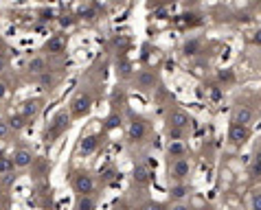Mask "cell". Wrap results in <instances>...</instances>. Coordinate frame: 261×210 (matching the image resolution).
<instances>
[{
	"instance_id": "cell-1",
	"label": "cell",
	"mask_w": 261,
	"mask_h": 210,
	"mask_svg": "<svg viewBox=\"0 0 261 210\" xmlns=\"http://www.w3.org/2000/svg\"><path fill=\"white\" fill-rule=\"evenodd\" d=\"M70 127V112L66 110H60L53 116V121H50V125L46 129V134H44V140L46 142H53V138H57V136H62L66 129Z\"/></svg>"
},
{
	"instance_id": "cell-2",
	"label": "cell",
	"mask_w": 261,
	"mask_h": 210,
	"mask_svg": "<svg viewBox=\"0 0 261 210\" xmlns=\"http://www.w3.org/2000/svg\"><path fill=\"white\" fill-rule=\"evenodd\" d=\"M90 110H92V97H90V92H84V90L77 92L75 99L70 101V116L84 118Z\"/></svg>"
},
{
	"instance_id": "cell-3",
	"label": "cell",
	"mask_w": 261,
	"mask_h": 210,
	"mask_svg": "<svg viewBox=\"0 0 261 210\" xmlns=\"http://www.w3.org/2000/svg\"><path fill=\"white\" fill-rule=\"evenodd\" d=\"M72 191H75L79 197L82 195H92L95 193V177L86 171H79L75 177H72Z\"/></svg>"
},
{
	"instance_id": "cell-4",
	"label": "cell",
	"mask_w": 261,
	"mask_h": 210,
	"mask_svg": "<svg viewBox=\"0 0 261 210\" xmlns=\"http://www.w3.org/2000/svg\"><path fill=\"white\" fill-rule=\"evenodd\" d=\"M191 175V162L187 158H173L169 164V177L173 182H185Z\"/></svg>"
},
{
	"instance_id": "cell-5",
	"label": "cell",
	"mask_w": 261,
	"mask_h": 210,
	"mask_svg": "<svg viewBox=\"0 0 261 210\" xmlns=\"http://www.w3.org/2000/svg\"><path fill=\"white\" fill-rule=\"evenodd\" d=\"M250 138V127L248 125H230L228 127V142L235 144V147H242V144H246Z\"/></svg>"
},
{
	"instance_id": "cell-6",
	"label": "cell",
	"mask_w": 261,
	"mask_h": 210,
	"mask_svg": "<svg viewBox=\"0 0 261 210\" xmlns=\"http://www.w3.org/2000/svg\"><path fill=\"white\" fill-rule=\"evenodd\" d=\"M145 136H147V123L143 118H132L127 125V140L129 142H141Z\"/></svg>"
},
{
	"instance_id": "cell-7",
	"label": "cell",
	"mask_w": 261,
	"mask_h": 210,
	"mask_svg": "<svg viewBox=\"0 0 261 210\" xmlns=\"http://www.w3.org/2000/svg\"><path fill=\"white\" fill-rule=\"evenodd\" d=\"M167 121H169V127H178V129H182V132H187V129L191 127V116L185 110H180V107H173Z\"/></svg>"
},
{
	"instance_id": "cell-8",
	"label": "cell",
	"mask_w": 261,
	"mask_h": 210,
	"mask_svg": "<svg viewBox=\"0 0 261 210\" xmlns=\"http://www.w3.org/2000/svg\"><path fill=\"white\" fill-rule=\"evenodd\" d=\"M99 142H101V134H88V136H84L82 140H79V156H90V154H95L97 147H99Z\"/></svg>"
},
{
	"instance_id": "cell-9",
	"label": "cell",
	"mask_w": 261,
	"mask_h": 210,
	"mask_svg": "<svg viewBox=\"0 0 261 210\" xmlns=\"http://www.w3.org/2000/svg\"><path fill=\"white\" fill-rule=\"evenodd\" d=\"M252 118H255L252 107H248V105H237L235 107V112H233V123L235 125H248L250 127Z\"/></svg>"
},
{
	"instance_id": "cell-10",
	"label": "cell",
	"mask_w": 261,
	"mask_h": 210,
	"mask_svg": "<svg viewBox=\"0 0 261 210\" xmlns=\"http://www.w3.org/2000/svg\"><path fill=\"white\" fill-rule=\"evenodd\" d=\"M66 38L64 35H53V38H48L46 40V44H44V50L50 55H62L64 50H66Z\"/></svg>"
},
{
	"instance_id": "cell-11",
	"label": "cell",
	"mask_w": 261,
	"mask_h": 210,
	"mask_svg": "<svg viewBox=\"0 0 261 210\" xmlns=\"http://www.w3.org/2000/svg\"><path fill=\"white\" fill-rule=\"evenodd\" d=\"M40 107H42L40 99H27V101L20 103V114H22L24 118H33V116L40 114Z\"/></svg>"
},
{
	"instance_id": "cell-12",
	"label": "cell",
	"mask_w": 261,
	"mask_h": 210,
	"mask_svg": "<svg viewBox=\"0 0 261 210\" xmlns=\"http://www.w3.org/2000/svg\"><path fill=\"white\" fill-rule=\"evenodd\" d=\"M136 85L141 90H151L156 85V72L154 70H141L136 75Z\"/></svg>"
},
{
	"instance_id": "cell-13",
	"label": "cell",
	"mask_w": 261,
	"mask_h": 210,
	"mask_svg": "<svg viewBox=\"0 0 261 210\" xmlns=\"http://www.w3.org/2000/svg\"><path fill=\"white\" fill-rule=\"evenodd\" d=\"M151 179H154V175H151L149 166H145V164H136L134 166V182L139 186H147Z\"/></svg>"
},
{
	"instance_id": "cell-14",
	"label": "cell",
	"mask_w": 261,
	"mask_h": 210,
	"mask_svg": "<svg viewBox=\"0 0 261 210\" xmlns=\"http://www.w3.org/2000/svg\"><path fill=\"white\" fill-rule=\"evenodd\" d=\"M13 162H16V169H27L33 164V154L29 149H18L13 154Z\"/></svg>"
},
{
	"instance_id": "cell-15",
	"label": "cell",
	"mask_w": 261,
	"mask_h": 210,
	"mask_svg": "<svg viewBox=\"0 0 261 210\" xmlns=\"http://www.w3.org/2000/svg\"><path fill=\"white\" fill-rule=\"evenodd\" d=\"M46 68H48L46 57L38 55V57H31V59H29V72H33V75H44Z\"/></svg>"
},
{
	"instance_id": "cell-16",
	"label": "cell",
	"mask_w": 261,
	"mask_h": 210,
	"mask_svg": "<svg viewBox=\"0 0 261 210\" xmlns=\"http://www.w3.org/2000/svg\"><path fill=\"white\" fill-rule=\"evenodd\" d=\"M7 127H9L11 132H22V129L27 127V118L22 116V114H11V116L7 118Z\"/></svg>"
},
{
	"instance_id": "cell-17",
	"label": "cell",
	"mask_w": 261,
	"mask_h": 210,
	"mask_svg": "<svg viewBox=\"0 0 261 210\" xmlns=\"http://www.w3.org/2000/svg\"><path fill=\"white\" fill-rule=\"evenodd\" d=\"M187 195H189V186H187L185 182H178V184H173V186L169 188V197H171V199H176V201L185 199Z\"/></svg>"
},
{
	"instance_id": "cell-18",
	"label": "cell",
	"mask_w": 261,
	"mask_h": 210,
	"mask_svg": "<svg viewBox=\"0 0 261 210\" xmlns=\"http://www.w3.org/2000/svg\"><path fill=\"white\" fill-rule=\"evenodd\" d=\"M167 151H169L171 158H185L187 156V147L182 144V140H171L169 147H167Z\"/></svg>"
},
{
	"instance_id": "cell-19",
	"label": "cell",
	"mask_w": 261,
	"mask_h": 210,
	"mask_svg": "<svg viewBox=\"0 0 261 210\" xmlns=\"http://www.w3.org/2000/svg\"><path fill=\"white\" fill-rule=\"evenodd\" d=\"M248 175H250L252 179L261 177V149L255 154V158H252V162H250V166H248Z\"/></svg>"
},
{
	"instance_id": "cell-20",
	"label": "cell",
	"mask_w": 261,
	"mask_h": 210,
	"mask_svg": "<svg viewBox=\"0 0 261 210\" xmlns=\"http://www.w3.org/2000/svg\"><path fill=\"white\" fill-rule=\"evenodd\" d=\"M97 208V201L92 195H82V197L77 199V208L75 210H95Z\"/></svg>"
},
{
	"instance_id": "cell-21",
	"label": "cell",
	"mask_w": 261,
	"mask_h": 210,
	"mask_svg": "<svg viewBox=\"0 0 261 210\" xmlns=\"http://www.w3.org/2000/svg\"><path fill=\"white\" fill-rule=\"evenodd\" d=\"M121 123H123L121 114H119V112H112L110 116L106 118V125H103V129H106V132H112V129H119V127H121Z\"/></svg>"
},
{
	"instance_id": "cell-22",
	"label": "cell",
	"mask_w": 261,
	"mask_h": 210,
	"mask_svg": "<svg viewBox=\"0 0 261 210\" xmlns=\"http://www.w3.org/2000/svg\"><path fill=\"white\" fill-rule=\"evenodd\" d=\"M200 40H187L185 42V46H182V53L187 55V57H193V55H198L200 53Z\"/></svg>"
},
{
	"instance_id": "cell-23",
	"label": "cell",
	"mask_w": 261,
	"mask_h": 210,
	"mask_svg": "<svg viewBox=\"0 0 261 210\" xmlns=\"http://www.w3.org/2000/svg\"><path fill=\"white\" fill-rule=\"evenodd\" d=\"M248 210H261V188H255L248 195Z\"/></svg>"
},
{
	"instance_id": "cell-24",
	"label": "cell",
	"mask_w": 261,
	"mask_h": 210,
	"mask_svg": "<svg viewBox=\"0 0 261 210\" xmlns=\"http://www.w3.org/2000/svg\"><path fill=\"white\" fill-rule=\"evenodd\" d=\"M13 169H16L13 158H7V156L0 158V175H9V173H13Z\"/></svg>"
},
{
	"instance_id": "cell-25",
	"label": "cell",
	"mask_w": 261,
	"mask_h": 210,
	"mask_svg": "<svg viewBox=\"0 0 261 210\" xmlns=\"http://www.w3.org/2000/svg\"><path fill=\"white\" fill-rule=\"evenodd\" d=\"M139 210H169V206H167V204H163V201L147 199V201H143V204L139 206Z\"/></svg>"
},
{
	"instance_id": "cell-26",
	"label": "cell",
	"mask_w": 261,
	"mask_h": 210,
	"mask_svg": "<svg viewBox=\"0 0 261 210\" xmlns=\"http://www.w3.org/2000/svg\"><path fill=\"white\" fill-rule=\"evenodd\" d=\"M167 136H169V140H182L185 132L178 127H167Z\"/></svg>"
},
{
	"instance_id": "cell-27",
	"label": "cell",
	"mask_w": 261,
	"mask_h": 210,
	"mask_svg": "<svg viewBox=\"0 0 261 210\" xmlns=\"http://www.w3.org/2000/svg\"><path fill=\"white\" fill-rule=\"evenodd\" d=\"M40 83H42V85H44V88L48 90V88H50V85H53V83H55V77H53V75H50V72H44V75H40Z\"/></svg>"
},
{
	"instance_id": "cell-28",
	"label": "cell",
	"mask_w": 261,
	"mask_h": 210,
	"mask_svg": "<svg viewBox=\"0 0 261 210\" xmlns=\"http://www.w3.org/2000/svg\"><path fill=\"white\" fill-rule=\"evenodd\" d=\"M57 22H60L62 28H68V26L75 24V18H72V16H60V18H57Z\"/></svg>"
},
{
	"instance_id": "cell-29",
	"label": "cell",
	"mask_w": 261,
	"mask_h": 210,
	"mask_svg": "<svg viewBox=\"0 0 261 210\" xmlns=\"http://www.w3.org/2000/svg\"><path fill=\"white\" fill-rule=\"evenodd\" d=\"M117 72H119L121 77H129V75H132V66H129L127 62H123V64H121V68H119Z\"/></svg>"
},
{
	"instance_id": "cell-30",
	"label": "cell",
	"mask_w": 261,
	"mask_h": 210,
	"mask_svg": "<svg viewBox=\"0 0 261 210\" xmlns=\"http://www.w3.org/2000/svg\"><path fill=\"white\" fill-rule=\"evenodd\" d=\"M217 79H220V81H233V70H222V72H217Z\"/></svg>"
},
{
	"instance_id": "cell-31",
	"label": "cell",
	"mask_w": 261,
	"mask_h": 210,
	"mask_svg": "<svg viewBox=\"0 0 261 210\" xmlns=\"http://www.w3.org/2000/svg\"><path fill=\"white\" fill-rule=\"evenodd\" d=\"M169 210H191V208L187 206V204H182V201H176L173 206H169Z\"/></svg>"
},
{
	"instance_id": "cell-32",
	"label": "cell",
	"mask_w": 261,
	"mask_h": 210,
	"mask_svg": "<svg viewBox=\"0 0 261 210\" xmlns=\"http://www.w3.org/2000/svg\"><path fill=\"white\" fill-rule=\"evenodd\" d=\"M7 132H11V129L7 127V123H3V121H0V140H3L5 136H7Z\"/></svg>"
},
{
	"instance_id": "cell-33",
	"label": "cell",
	"mask_w": 261,
	"mask_h": 210,
	"mask_svg": "<svg viewBox=\"0 0 261 210\" xmlns=\"http://www.w3.org/2000/svg\"><path fill=\"white\" fill-rule=\"evenodd\" d=\"M40 16H42V20H44V22H48V20H50V18H55V13H53V11H50V9H48V11L44 9V11H42V13H40Z\"/></svg>"
},
{
	"instance_id": "cell-34",
	"label": "cell",
	"mask_w": 261,
	"mask_h": 210,
	"mask_svg": "<svg viewBox=\"0 0 261 210\" xmlns=\"http://www.w3.org/2000/svg\"><path fill=\"white\" fill-rule=\"evenodd\" d=\"M252 44H257V46H261V31H257L255 35H252Z\"/></svg>"
},
{
	"instance_id": "cell-35",
	"label": "cell",
	"mask_w": 261,
	"mask_h": 210,
	"mask_svg": "<svg viewBox=\"0 0 261 210\" xmlns=\"http://www.w3.org/2000/svg\"><path fill=\"white\" fill-rule=\"evenodd\" d=\"M5 66H7V59H5V55H3V53H0V72H3V70H5Z\"/></svg>"
},
{
	"instance_id": "cell-36",
	"label": "cell",
	"mask_w": 261,
	"mask_h": 210,
	"mask_svg": "<svg viewBox=\"0 0 261 210\" xmlns=\"http://www.w3.org/2000/svg\"><path fill=\"white\" fill-rule=\"evenodd\" d=\"M5 94H7V85L0 83V99H5Z\"/></svg>"
},
{
	"instance_id": "cell-37",
	"label": "cell",
	"mask_w": 261,
	"mask_h": 210,
	"mask_svg": "<svg viewBox=\"0 0 261 210\" xmlns=\"http://www.w3.org/2000/svg\"><path fill=\"white\" fill-rule=\"evenodd\" d=\"M114 210H129V208H125V206H117V208H114Z\"/></svg>"
},
{
	"instance_id": "cell-38",
	"label": "cell",
	"mask_w": 261,
	"mask_h": 210,
	"mask_svg": "<svg viewBox=\"0 0 261 210\" xmlns=\"http://www.w3.org/2000/svg\"><path fill=\"white\" fill-rule=\"evenodd\" d=\"M185 3H187V5H193V3H198V0H185Z\"/></svg>"
},
{
	"instance_id": "cell-39",
	"label": "cell",
	"mask_w": 261,
	"mask_h": 210,
	"mask_svg": "<svg viewBox=\"0 0 261 210\" xmlns=\"http://www.w3.org/2000/svg\"><path fill=\"white\" fill-rule=\"evenodd\" d=\"M3 156H5V154H3V147H0V158H3Z\"/></svg>"
},
{
	"instance_id": "cell-40",
	"label": "cell",
	"mask_w": 261,
	"mask_h": 210,
	"mask_svg": "<svg viewBox=\"0 0 261 210\" xmlns=\"http://www.w3.org/2000/svg\"><path fill=\"white\" fill-rule=\"evenodd\" d=\"M0 48H3V38H0Z\"/></svg>"
},
{
	"instance_id": "cell-41",
	"label": "cell",
	"mask_w": 261,
	"mask_h": 210,
	"mask_svg": "<svg viewBox=\"0 0 261 210\" xmlns=\"http://www.w3.org/2000/svg\"><path fill=\"white\" fill-rule=\"evenodd\" d=\"M202 210H211V208H202Z\"/></svg>"
}]
</instances>
